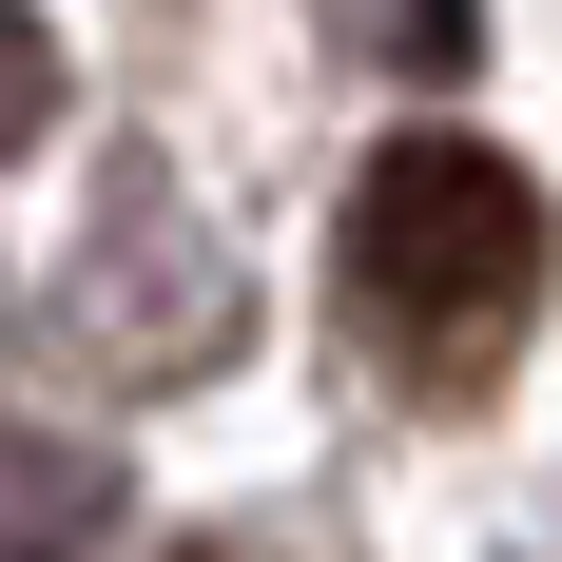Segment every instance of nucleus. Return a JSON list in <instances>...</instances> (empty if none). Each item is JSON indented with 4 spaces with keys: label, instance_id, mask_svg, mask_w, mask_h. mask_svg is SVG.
Segmentation results:
<instances>
[{
    "label": "nucleus",
    "instance_id": "obj_1",
    "mask_svg": "<svg viewBox=\"0 0 562 562\" xmlns=\"http://www.w3.org/2000/svg\"><path fill=\"white\" fill-rule=\"evenodd\" d=\"M349 311H369L389 369L485 389V369L524 349V311H543V175L485 156L465 116L389 136V156L349 175Z\"/></svg>",
    "mask_w": 562,
    "mask_h": 562
},
{
    "label": "nucleus",
    "instance_id": "obj_2",
    "mask_svg": "<svg viewBox=\"0 0 562 562\" xmlns=\"http://www.w3.org/2000/svg\"><path fill=\"white\" fill-rule=\"evenodd\" d=\"M78 330H98V349H175V369H214V349H233V272L194 252L175 194H116V233L78 252Z\"/></svg>",
    "mask_w": 562,
    "mask_h": 562
}]
</instances>
